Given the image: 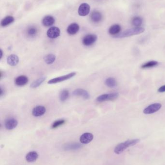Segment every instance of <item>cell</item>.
<instances>
[{"label":"cell","mask_w":165,"mask_h":165,"mask_svg":"<svg viewBox=\"0 0 165 165\" xmlns=\"http://www.w3.org/2000/svg\"><path fill=\"white\" fill-rule=\"evenodd\" d=\"M90 11V7L88 4L83 3L78 8V13L81 16H86L88 15Z\"/></svg>","instance_id":"9"},{"label":"cell","mask_w":165,"mask_h":165,"mask_svg":"<svg viewBox=\"0 0 165 165\" xmlns=\"http://www.w3.org/2000/svg\"><path fill=\"white\" fill-rule=\"evenodd\" d=\"M69 93L67 89H64L61 91L59 95V99L62 102H64L68 98Z\"/></svg>","instance_id":"24"},{"label":"cell","mask_w":165,"mask_h":165,"mask_svg":"<svg viewBox=\"0 0 165 165\" xmlns=\"http://www.w3.org/2000/svg\"><path fill=\"white\" fill-rule=\"evenodd\" d=\"M144 29L142 27H135L133 28L126 29L122 33H119L114 37L115 38H125L141 34L144 32Z\"/></svg>","instance_id":"2"},{"label":"cell","mask_w":165,"mask_h":165,"mask_svg":"<svg viewBox=\"0 0 165 165\" xmlns=\"http://www.w3.org/2000/svg\"><path fill=\"white\" fill-rule=\"evenodd\" d=\"M121 31V27L118 24L113 25L109 29V33L111 35H117Z\"/></svg>","instance_id":"17"},{"label":"cell","mask_w":165,"mask_h":165,"mask_svg":"<svg viewBox=\"0 0 165 165\" xmlns=\"http://www.w3.org/2000/svg\"><path fill=\"white\" fill-rule=\"evenodd\" d=\"M94 139V135L90 133H85L80 137V142L82 144H88L92 142Z\"/></svg>","instance_id":"12"},{"label":"cell","mask_w":165,"mask_h":165,"mask_svg":"<svg viewBox=\"0 0 165 165\" xmlns=\"http://www.w3.org/2000/svg\"><path fill=\"white\" fill-rule=\"evenodd\" d=\"M7 63L10 66H16L19 63V58L17 55L12 54L8 57L7 59Z\"/></svg>","instance_id":"14"},{"label":"cell","mask_w":165,"mask_h":165,"mask_svg":"<svg viewBox=\"0 0 165 165\" xmlns=\"http://www.w3.org/2000/svg\"><path fill=\"white\" fill-rule=\"evenodd\" d=\"M158 65V63L155 60L148 61L147 63L143 64L141 67L143 69L151 68L154 67Z\"/></svg>","instance_id":"23"},{"label":"cell","mask_w":165,"mask_h":165,"mask_svg":"<svg viewBox=\"0 0 165 165\" xmlns=\"http://www.w3.org/2000/svg\"><path fill=\"white\" fill-rule=\"evenodd\" d=\"M97 37L95 34H88L84 37L82 39V43L85 46H90L96 43Z\"/></svg>","instance_id":"6"},{"label":"cell","mask_w":165,"mask_h":165,"mask_svg":"<svg viewBox=\"0 0 165 165\" xmlns=\"http://www.w3.org/2000/svg\"><path fill=\"white\" fill-rule=\"evenodd\" d=\"M102 18L101 14L98 11H94L91 14V20L94 22H99Z\"/></svg>","instance_id":"19"},{"label":"cell","mask_w":165,"mask_h":165,"mask_svg":"<svg viewBox=\"0 0 165 165\" xmlns=\"http://www.w3.org/2000/svg\"><path fill=\"white\" fill-rule=\"evenodd\" d=\"M132 23L136 27H140L142 23V19L139 17H135L132 19Z\"/></svg>","instance_id":"26"},{"label":"cell","mask_w":165,"mask_h":165,"mask_svg":"<svg viewBox=\"0 0 165 165\" xmlns=\"http://www.w3.org/2000/svg\"><path fill=\"white\" fill-rule=\"evenodd\" d=\"M37 33V29L34 27L30 28L27 31V34L29 36L33 37Z\"/></svg>","instance_id":"28"},{"label":"cell","mask_w":165,"mask_h":165,"mask_svg":"<svg viewBox=\"0 0 165 165\" xmlns=\"http://www.w3.org/2000/svg\"><path fill=\"white\" fill-rule=\"evenodd\" d=\"M73 94L76 96L82 97L85 99H89L90 97L89 93H88V91L84 89H81V88H78L75 90L73 92Z\"/></svg>","instance_id":"11"},{"label":"cell","mask_w":165,"mask_h":165,"mask_svg":"<svg viewBox=\"0 0 165 165\" xmlns=\"http://www.w3.org/2000/svg\"><path fill=\"white\" fill-rule=\"evenodd\" d=\"M0 52H1V57H0V59H1L2 58V57H3V51L2 49H1V51H0Z\"/></svg>","instance_id":"31"},{"label":"cell","mask_w":165,"mask_h":165,"mask_svg":"<svg viewBox=\"0 0 165 165\" xmlns=\"http://www.w3.org/2000/svg\"><path fill=\"white\" fill-rule=\"evenodd\" d=\"M76 73L75 72H71L67 75H65L63 76H60V77H56L48 81V83L49 84H54L58 83L60 82H62L63 81H66L67 80L71 79L74 76H75Z\"/></svg>","instance_id":"4"},{"label":"cell","mask_w":165,"mask_h":165,"mask_svg":"<svg viewBox=\"0 0 165 165\" xmlns=\"http://www.w3.org/2000/svg\"><path fill=\"white\" fill-rule=\"evenodd\" d=\"M29 79L25 75H21L17 77L15 80V83L17 86L19 87L24 86L28 82Z\"/></svg>","instance_id":"13"},{"label":"cell","mask_w":165,"mask_h":165,"mask_svg":"<svg viewBox=\"0 0 165 165\" xmlns=\"http://www.w3.org/2000/svg\"><path fill=\"white\" fill-rule=\"evenodd\" d=\"M118 97H119V93H116V92L109 93V94H104L98 96L96 100L99 102H106L109 100H115L116 99H117Z\"/></svg>","instance_id":"3"},{"label":"cell","mask_w":165,"mask_h":165,"mask_svg":"<svg viewBox=\"0 0 165 165\" xmlns=\"http://www.w3.org/2000/svg\"><path fill=\"white\" fill-rule=\"evenodd\" d=\"M18 124V122L16 119L14 118H9L5 122V128L8 130H12L17 127Z\"/></svg>","instance_id":"7"},{"label":"cell","mask_w":165,"mask_h":165,"mask_svg":"<svg viewBox=\"0 0 165 165\" xmlns=\"http://www.w3.org/2000/svg\"><path fill=\"white\" fill-rule=\"evenodd\" d=\"M139 141L140 140L139 139H129L125 142L119 143L115 147V149L114 150V153L116 154H120L121 153L124 152V151L125 150L130 147L135 145L136 144L139 142Z\"/></svg>","instance_id":"1"},{"label":"cell","mask_w":165,"mask_h":165,"mask_svg":"<svg viewBox=\"0 0 165 165\" xmlns=\"http://www.w3.org/2000/svg\"><path fill=\"white\" fill-rule=\"evenodd\" d=\"M44 61L47 64H52L56 60V56L52 54H49L44 57Z\"/></svg>","instance_id":"22"},{"label":"cell","mask_w":165,"mask_h":165,"mask_svg":"<svg viewBox=\"0 0 165 165\" xmlns=\"http://www.w3.org/2000/svg\"><path fill=\"white\" fill-rule=\"evenodd\" d=\"M46 77H42L33 82L31 84V87L33 88H36L40 86L44 81H45Z\"/></svg>","instance_id":"25"},{"label":"cell","mask_w":165,"mask_h":165,"mask_svg":"<svg viewBox=\"0 0 165 165\" xmlns=\"http://www.w3.org/2000/svg\"><path fill=\"white\" fill-rule=\"evenodd\" d=\"M158 91L160 93H163L165 92V85L159 87V89H158Z\"/></svg>","instance_id":"29"},{"label":"cell","mask_w":165,"mask_h":165,"mask_svg":"<svg viewBox=\"0 0 165 165\" xmlns=\"http://www.w3.org/2000/svg\"><path fill=\"white\" fill-rule=\"evenodd\" d=\"M55 23V19L52 16H47L42 20V24L45 27H50L54 24Z\"/></svg>","instance_id":"16"},{"label":"cell","mask_w":165,"mask_h":165,"mask_svg":"<svg viewBox=\"0 0 165 165\" xmlns=\"http://www.w3.org/2000/svg\"><path fill=\"white\" fill-rule=\"evenodd\" d=\"M4 90H3V88H2V87H1V93H0V95H1V96H2V95H3V94H4Z\"/></svg>","instance_id":"30"},{"label":"cell","mask_w":165,"mask_h":165,"mask_svg":"<svg viewBox=\"0 0 165 165\" xmlns=\"http://www.w3.org/2000/svg\"><path fill=\"white\" fill-rule=\"evenodd\" d=\"M105 84L107 87H111V88L116 87L117 84V81L115 79L112 78V77H109V78L106 79L105 81Z\"/></svg>","instance_id":"21"},{"label":"cell","mask_w":165,"mask_h":165,"mask_svg":"<svg viewBox=\"0 0 165 165\" xmlns=\"http://www.w3.org/2000/svg\"><path fill=\"white\" fill-rule=\"evenodd\" d=\"M38 154L37 152L32 151L28 153L26 155V160L28 162L36 161L38 158Z\"/></svg>","instance_id":"18"},{"label":"cell","mask_w":165,"mask_h":165,"mask_svg":"<svg viewBox=\"0 0 165 165\" xmlns=\"http://www.w3.org/2000/svg\"><path fill=\"white\" fill-rule=\"evenodd\" d=\"M14 18L12 16H7L3 19L1 21V26L2 27H5L8 26L14 21Z\"/></svg>","instance_id":"20"},{"label":"cell","mask_w":165,"mask_h":165,"mask_svg":"<svg viewBox=\"0 0 165 165\" xmlns=\"http://www.w3.org/2000/svg\"><path fill=\"white\" fill-rule=\"evenodd\" d=\"M79 29H80V26L78 24L75 23L71 24L67 28V33L70 35H74L77 33Z\"/></svg>","instance_id":"15"},{"label":"cell","mask_w":165,"mask_h":165,"mask_svg":"<svg viewBox=\"0 0 165 165\" xmlns=\"http://www.w3.org/2000/svg\"><path fill=\"white\" fill-rule=\"evenodd\" d=\"M60 33L61 32L59 28L56 27H52L48 29L46 34L48 37L49 38L55 39L60 36Z\"/></svg>","instance_id":"8"},{"label":"cell","mask_w":165,"mask_h":165,"mask_svg":"<svg viewBox=\"0 0 165 165\" xmlns=\"http://www.w3.org/2000/svg\"><path fill=\"white\" fill-rule=\"evenodd\" d=\"M65 122V120H64V119H60V120H56L52 125V128H56L57 127H59L60 126L64 125Z\"/></svg>","instance_id":"27"},{"label":"cell","mask_w":165,"mask_h":165,"mask_svg":"<svg viewBox=\"0 0 165 165\" xmlns=\"http://www.w3.org/2000/svg\"><path fill=\"white\" fill-rule=\"evenodd\" d=\"M162 105L159 103H156L154 104H151L148 107L145 108L143 110V113L146 115H150L154 114L158 111L161 108Z\"/></svg>","instance_id":"5"},{"label":"cell","mask_w":165,"mask_h":165,"mask_svg":"<svg viewBox=\"0 0 165 165\" xmlns=\"http://www.w3.org/2000/svg\"><path fill=\"white\" fill-rule=\"evenodd\" d=\"M46 112V109L43 106H37L33 109L32 115L35 117H39L44 115Z\"/></svg>","instance_id":"10"}]
</instances>
